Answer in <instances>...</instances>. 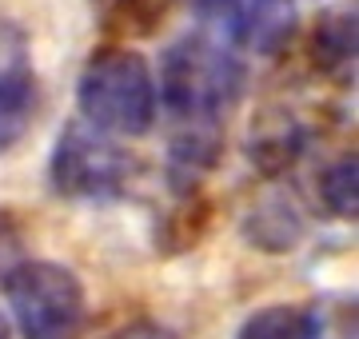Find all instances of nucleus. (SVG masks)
Returning <instances> with one entry per match:
<instances>
[{
	"mask_svg": "<svg viewBox=\"0 0 359 339\" xmlns=\"http://www.w3.org/2000/svg\"><path fill=\"white\" fill-rule=\"evenodd\" d=\"M84 124L108 136H144L156 120V80L136 48L104 44L84 60L76 84Z\"/></svg>",
	"mask_w": 359,
	"mask_h": 339,
	"instance_id": "nucleus-1",
	"label": "nucleus"
},
{
	"mask_svg": "<svg viewBox=\"0 0 359 339\" xmlns=\"http://www.w3.org/2000/svg\"><path fill=\"white\" fill-rule=\"evenodd\" d=\"M244 92V64L208 36H184L164 53L160 100L180 124H219Z\"/></svg>",
	"mask_w": 359,
	"mask_h": 339,
	"instance_id": "nucleus-2",
	"label": "nucleus"
},
{
	"mask_svg": "<svg viewBox=\"0 0 359 339\" xmlns=\"http://www.w3.org/2000/svg\"><path fill=\"white\" fill-rule=\"evenodd\" d=\"M8 307L25 339H80L88 300L76 272L52 260H20L4 275Z\"/></svg>",
	"mask_w": 359,
	"mask_h": 339,
	"instance_id": "nucleus-3",
	"label": "nucleus"
},
{
	"mask_svg": "<svg viewBox=\"0 0 359 339\" xmlns=\"http://www.w3.org/2000/svg\"><path fill=\"white\" fill-rule=\"evenodd\" d=\"M136 172L140 164L128 156V148H120L108 132L92 124H65L48 160L52 192L80 204L120 200L132 188Z\"/></svg>",
	"mask_w": 359,
	"mask_h": 339,
	"instance_id": "nucleus-4",
	"label": "nucleus"
},
{
	"mask_svg": "<svg viewBox=\"0 0 359 339\" xmlns=\"http://www.w3.org/2000/svg\"><path fill=\"white\" fill-rule=\"evenodd\" d=\"M308 124L299 120V112L287 104H268L259 108L252 124H248V140H244V152L252 160V168L259 176H283L292 172L308 148Z\"/></svg>",
	"mask_w": 359,
	"mask_h": 339,
	"instance_id": "nucleus-5",
	"label": "nucleus"
},
{
	"mask_svg": "<svg viewBox=\"0 0 359 339\" xmlns=\"http://www.w3.org/2000/svg\"><path fill=\"white\" fill-rule=\"evenodd\" d=\"M231 13V36L259 56H276L295 36V0H219Z\"/></svg>",
	"mask_w": 359,
	"mask_h": 339,
	"instance_id": "nucleus-6",
	"label": "nucleus"
},
{
	"mask_svg": "<svg viewBox=\"0 0 359 339\" xmlns=\"http://www.w3.org/2000/svg\"><path fill=\"white\" fill-rule=\"evenodd\" d=\"M224 152V124H184L168 148V180L180 196H192Z\"/></svg>",
	"mask_w": 359,
	"mask_h": 339,
	"instance_id": "nucleus-7",
	"label": "nucleus"
},
{
	"mask_svg": "<svg viewBox=\"0 0 359 339\" xmlns=\"http://www.w3.org/2000/svg\"><path fill=\"white\" fill-rule=\"evenodd\" d=\"M40 88L28 56L0 64V152H13L36 120Z\"/></svg>",
	"mask_w": 359,
	"mask_h": 339,
	"instance_id": "nucleus-8",
	"label": "nucleus"
},
{
	"mask_svg": "<svg viewBox=\"0 0 359 339\" xmlns=\"http://www.w3.org/2000/svg\"><path fill=\"white\" fill-rule=\"evenodd\" d=\"M311 64L323 76L355 80V13H327L311 32Z\"/></svg>",
	"mask_w": 359,
	"mask_h": 339,
	"instance_id": "nucleus-9",
	"label": "nucleus"
},
{
	"mask_svg": "<svg viewBox=\"0 0 359 339\" xmlns=\"http://www.w3.org/2000/svg\"><path fill=\"white\" fill-rule=\"evenodd\" d=\"M244 235H248V244H256L264 251H292L299 244V235H304V220H299V212L287 200L268 196L248 212Z\"/></svg>",
	"mask_w": 359,
	"mask_h": 339,
	"instance_id": "nucleus-10",
	"label": "nucleus"
},
{
	"mask_svg": "<svg viewBox=\"0 0 359 339\" xmlns=\"http://www.w3.org/2000/svg\"><path fill=\"white\" fill-rule=\"evenodd\" d=\"M320 315L299 303H271L259 307L244 319V327L236 331V339H320Z\"/></svg>",
	"mask_w": 359,
	"mask_h": 339,
	"instance_id": "nucleus-11",
	"label": "nucleus"
},
{
	"mask_svg": "<svg viewBox=\"0 0 359 339\" xmlns=\"http://www.w3.org/2000/svg\"><path fill=\"white\" fill-rule=\"evenodd\" d=\"M172 8H176V0H104V25L124 40L152 36L164 28Z\"/></svg>",
	"mask_w": 359,
	"mask_h": 339,
	"instance_id": "nucleus-12",
	"label": "nucleus"
},
{
	"mask_svg": "<svg viewBox=\"0 0 359 339\" xmlns=\"http://www.w3.org/2000/svg\"><path fill=\"white\" fill-rule=\"evenodd\" d=\"M320 196L323 208L339 216V220H355V200H359V168H355V152H344L339 160H332L320 176Z\"/></svg>",
	"mask_w": 359,
	"mask_h": 339,
	"instance_id": "nucleus-13",
	"label": "nucleus"
},
{
	"mask_svg": "<svg viewBox=\"0 0 359 339\" xmlns=\"http://www.w3.org/2000/svg\"><path fill=\"white\" fill-rule=\"evenodd\" d=\"M25 260V228L13 212H0V279Z\"/></svg>",
	"mask_w": 359,
	"mask_h": 339,
	"instance_id": "nucleus-14",
	"label": "nucleus"
},
{
	"mask_svg": "<svg viewBox=\"0 0 359 339\" xmlns=\"http://www.w3.org/2000/svg\"><path fill=\"white\" fill-rule=\"evenodd\" d=\"M120 339H164V335H160L156 327H128Z\"/></svg>",
	"mask_w": 359,
	"mask_h": 339,
	"instance_id": "nucleus-15",
	"label": "nucleus"
},
{
	"mask_svg": "<svg viewBox=\"0 0 359 339\" xmlns=\"http://www.w3.org/2000/svg\"><path fill=\"white\" fill-rule=\"evenodd\" d=\"M0 339H8V324H4V315H0Z\"/></svg>",
	"mask_w": 359,
	"mask_h": 339,
	"instance_id": "nucleus-16",
	"label": "nucleus"
}]
</instances>
